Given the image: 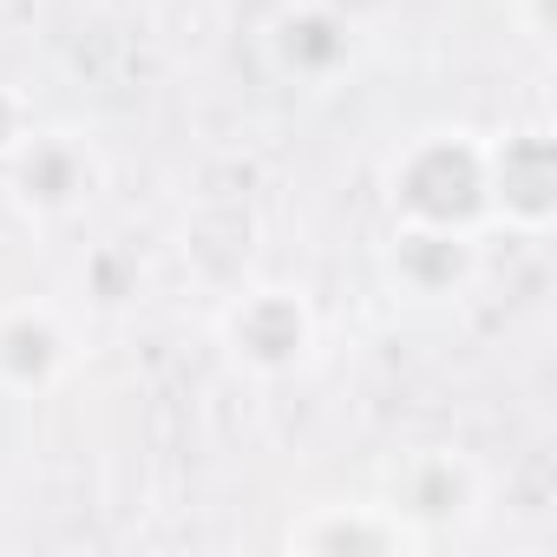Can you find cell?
Returning <instances> with one entry per match:
<instances>
[{"instance_id": "cell-1", "label": "cell", "mask_w": 557, "mask_h": 557, "mask_svg": "<svg viewBox=\"0 0 557 557\" xmlns=\"http://www.w3.org/2000/svg\"><path fill=\"white\" fill-rule=\"evenodd\" d=\"M387 203L400 223H446V230H485V138L466 125H433L407 138L387 164Z\"/></svg>"}, {"instance_id": "cell-2", "label": "cell", "mask_w": 557, "mask_h": 557, "mask_svg": "<svg viewBox=\"0 0 557 557\" xmlns=\"http://www.w3.org/2000/svg\"><path fill=\"white\" fill-rule=\"evenodd\" d=\"M315 309L302 289L289 283H243L223 309H216V342L230 355V368H243L249 381H289L309 368L315 355Z\"/></svg>"}, {"instance_id": "cell-3", "label": "cell", "mask_w": 557, "mask_h": 557, "mask_svg": "<svg viewBox=\"0 0 557 557\" xmlns=\"http://www.w3.org/2000/svg\"><path fill=\"white\" fill-rule=\"evenodd\" d=\"M381 505L426 544L440 531H459L485 505V472L459 446H413L381 472Z\"/></svg>"}, {"instance_id": "cell-4", "label": "cell", "mask_w": 557, "mask_h": 557, "mask_svg": "<svg viewBox=\"0 0 557 557\" xmlns=\"http://www.w3.org/2000/svg\"><path fill=\"white\" fill-rule=\"evenodd\" d=\"M0 171H8V197H14L34 223H66V216H79V210L99 197V184H106V164H99L92 138H79V132H66V125H34V132L21 138V151L0 164Z\"/></svg>"}, {"instance_id": "cell-5", "label": "cell", "mask_w": 557, "mask_h": 557, "mask_svg": "<svg viewBox=\"0 0 557 557\" xmlns=\"http://www.w3.org/2000/svg\"><path fill=\"white\" fill-rule=\"evenodd\" d=\"M485 203L492 223L518 236H544L557 223V138L544 125L485 138Z\"/></svg>"}, {"instance_id": "cell-6", "label": "cell", "mask_w": 557, "mask_h": 557, "mask_svg": "<svg viewBox=\"0 0 557 557\" xmlns=\"http://www.w3.org/2000/svg\"><path fill=\"white\" fill-rule=\"evenodd\" d=\"M387 283L407 302H459L479 283V230H446V223H400L381 249Z\"/></svg>"}, {"instance_id": "cell-7", "label": "cell", "mask_w": 557, "mask_h": 557, "mask_svg": "<svg viewBox=\"0 0 557 557\" xmlns=\"http://www.w3.org/2000/svg\"><path fill=\"white\" fill-rule=\"evenodd\" d=\"M262 53L289 86H335L355 66V21L329 0H283L262 34Z\"/></svg>"}, {"instance_id": "cell-8", "label": "cell", "mask_w": 557, "mask_h": 557, "mask_svg": "<svg viewBox=\"0 0 557 557\" xmlns=\"http://www.w3.org/2000/svg\"><path fill=\"white\" fill-rule=\"evenodd\" d=\"M73 368V329L53 302H0V394H47Z\"/></svg>"}, {"instance_id": "cell-9", "label": "cell", "mask_w": 557, "mask_h": 557, "mask_svg": "<svg viewBox=\"0 0 557 557\" xmlns=\"http://www.w3.org/2000/svg\"><path fill=\"white\" fill-rule=\"evenodd\" d=\"M283 550L296 557H407L420 537L374 498V505H315L283 531Z\"/></svg>"}, {"instance_id": "cell-10", "label": "cell", "mask_w": 557, "mask_h": 557, "mask_svg": "<svg viewBox=\"0 0 557 557\" xmlns=\"http://www.w3.org/2000/svg\"><path fill=\"white\" fill-rule=\"evenodd\" d=\"M27 132H34V106H27V92L0 86V164L21 151V138H27Z\"/></svg>"}, {"instance_id": "cell-11", "label": "cell", "mask_w": 557, "mask_h": 557, "mask_svg": "<svg viewBox=\"0 0 557 557\" xmlns=\"http://www.w3.org/2000/svg\"><path fill=\"white\" fill-rule=\"evenodd\" d=\"M524 27L531 40H550V0H524Z\"/></svg>"}]
</instances>
